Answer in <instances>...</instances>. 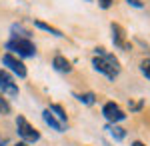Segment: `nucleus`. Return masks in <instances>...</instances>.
<instances>
[{
	"instance_id": "obj_21",
	"label": "nucleus",
	"mask_w": 150,
	"mask_h": 146,
	"mask_svg": "<svg viewBox=\"0 0 150 146\" xmlns=\"http://www.w3.org/2000/svg\"><path fill=\"white\" fill-rule=\"evenodd\" d=\"M14 146H28V142H18V144H14Z\"/></svg>"
},
{
	"instance_id": "obj_20",
	"label": "nucleus",
	"mask_w": 150,
	"mask_h": 146,
	"mask_svg": "<svg viewBox=\"0 0 150 146\" xmlns=\"http://www.w3.org/2000/svg\"><path fill=\"white\" fill-rule=\"evenodd\" d=\"M132 146H144V144H142L140 140H136V142H132Z\"/></svg>"
},
{
	"instance_id": "obj_13",
	"label": "nucleus",
	"mask_w": 150,
	"mask_h": 146,
	"mask_svg": "<svg viewBox=\"0 0 150 146\" xmlns=\"http://www.w3.org/2000/svg\"><path fill=\"white\" fill-rule=\"evenodd\" d=\"M106 130H108L110 134L114 136L116 140H122V138H126V130H124L122 126H118V124H108V126H106Z\"/></svg>"
},
{
	"instance_id": "obj_15",
	"label": "nucleus",
	"mask_w": 150,
	"mask_h": 146,
	"mask_svg": "<svg viewBox=\"0 0 150 146\" xmlns=\"http://www.w3.org/2000/svg\"><path fill=\"white\" fill-rule=\"evenodd\" d=\"M0 114H2V116H8V114H10V104L4 100L2 96H0Z\"/></svg>"
},
{
	"instance_id": "obj_8",
	"label": "nucleus",
	"mask_w": 150,
	"mask_h": 146,
	"mask_svg": "<svg viewBox=\"0 0 150 146\" xmlns=\"http://www.w3.org/2000/svg\"><path fill=\"white\" fill-rule=\"evenodd\" d=\"M42 118H44V122L48 124V126H50V128H52V130H56V132H64V130H66V124H62L60 122V120H58L56 116H54V114L50 112V110H44V112H42Z\"/></svg>"
},
{
	"instance_id": "obj_2",
	"label": "nucleus",
	"mask_w": 150,
	"mask_h": 146,
	"mask_svg": "<svg viewBox=\"0 0 150 146\" xmlns=\"http://www.w3.org/2000/svg\"><path fill=\"white\" fill-rule=\"evenodd\" d=\"M6 50H10V54H18L20 58H30L36 54V46L30 38H16V36H12L6 42Z\"/></svg>"
},
{
	"instance_id": "obj_18",
	"label": "nucleus",
	"mask_w": 150,
	"mask_h": 146,
	"mask_svg": "<svg viewBox=\"0 0 150 146\" xmlns=\"http://www.w3.org/2000/svg\"><path fill=\"white\" fill-rule=\"evenodd\" d=\"M130 6H134V8H142V2L140 0H126Z\"/></svg>"
},
{
	"instance_id": "obj_9",
	"label": "nucleus",
	"mask_w": 150,
	"mask_h": 146,
	"mask_svg": "<svg viewBox=\"0 0 150 146\" xmlns=\"http://www.w3.org/2000/svg\"><path fill=\"white\" fill-rule=\"evenodd\" d=\"M52 66L56 68L58 72H70V70H72L70 62H68L64 56H60V54H58V56H54V60H52Z\"/></svg>"
},
{
	"instance_id": "obj_12",
	"label": "nucleus",
	"mask_w": 150,
	"mask_h": 146,
	"mask_svg": "<svg viewBox=\"0 0 150 146\" xmlns=\"http://www.w3.org/2000/svg\"><path fill=\"white\" fill-rule=\"evenodd\" d=\"M10 32H12V36H16V38H30V36H32V32L26 30L22 24H12Z\"/></svg>"
},
{
	"instance_id": "obj_7",
	"label": "nucleus",
	"mask_w": 150,
	"mask_h": 146,
	"mask_svg": "<svg viewBox=\"0 0 150 146\" xmlns=\"http://www.w3.org/2000/svg\"><path fill=\"white\" fill-rule=\"evenodd\" d=\"M110 30H112V42H114V46L122 48V50H128L130 44L126 42V32H124V28H122L120 24L112 22L110 24Z\"/></svg>"
},
{
	"instance_id": "obj_10",
	"label": "nucleus",
	"mask_w": 150,
	"mask_h": 146,
	"mask_svg": "<svg viewBox=\"0 0 150 146\" xmlns=\"http://www.w3.org/2000/svg\"><path fill=\"white\" fill-rule=\"evenodd\" d=\"M34 26L40 28V30H44V32H50L52 36H56V38H62V36H64L58 28H54V26H50V24H46V22H42V20H34Z\"/></svg>"
},
{
	"instance_id": "obj_14",
	"label": "nucleus",
	"mask_w": 150,
	"mask_h": 146,
	"mask_svg": "<svg viewBox=\"0 0 150 146\" xmlns=\"http://www.w3.org/2000/svg\"><path fill=\"white\" fill-rule=\"evenodd\" d=\"M74 98L82 104H86V106H92L94 102H96V96H94V92H86V94H74Z\"/></svg>"
},
{
	"instance_id": "obj_17",
	"label": "nucleus",
	"mask_w": 150,
	"mask_h": 146,
	"mask_svg": "<svg viewBox=\"0 0 150 146\" xmlns=\"http://www.w3.org/2000/svg\"><path fill=\"white\" fill-rule=\"evenodd\" d=\"M98 4L106 10V8H110V6H112V0H98Z\"/></svg>"
},
{
	"instance_id": "obj_11",
	"label": "nucleus",
	"mask_w": 150,
	"mask_h": 146,
	"mask_svg": "<svg viewBox=\"0 0 150 146\" xmlns=\"http://www.w3.org/2000/svg\"><path fill=\"white\" fill-rule=\"evenodd\" d=\"M48 110L54 114V116H56V118H58V120H60L62 124H68V116H66L64 108H62L60 104H50V108H48Z\"/></svg>"
},
{
	"instance_id": "obj_16",
	"label": "nucleus",
	"mask_w": 150,
	"mask_h": 146,
	"mask_svg": "<svg viewBox=\"0 0 150 146\" xmlns=\"http://www.w3.org/2000/svg\"><path fill=\"white\" fill-rule=\"evenodd\" d=\"M140 72L150 80V60H142V64H140Z\"/></svg>"
},
{
	"instance_id": "obj_1",
	"label": "nucleus",
	"mask_w": 150,
	"mask_h": 146,
	"mask_svg": "<svg viewBox=\"0 0 150 146\" xmlns=\"http://www.w3.org/2000/svg\"><path fill=\"white\" fill-rule=\"evenodd\" d=\"M96 52V56L92 58V66L96 72H100L104 74L108 80H114L118 76V72H120V62H118V58L114 54H110V52H106V48H96L94 50Z\"/></svg>"
},
{
	"instance_id": "obj_22",
	"label": "nucleus",
	"mask_w": 150,
	"mask_h": 146,
	"mask_svg": "<svg viewBox=\"0 0 150 146\" xmlns=\"http://www.w3.org/2000/svg\"><path fill=\"white\" fill-rule=\"evenodd\" d=\"M86 2H92V0H86Z\"/></svg>"
},
{
	"instance_id": "obj_3",
	"label": "nucleus",
	"mask_w": 150,
	"mask_h": 146,
	"mask_svg": "<svg viewBox=\"0 0 150 146\" xmlns=\"http://www.w3.org/2000/svg\"><path fill=\"white\" fill-rule=\"evenodd\" d=\"M16 132L22 138V142H38V140H40V132H38L24 116H18V118H16Z\"/></svg>"
},
{
	"instance_id": "obj_5",
	"label": "nucleus",
	"mask_w": 150,
	"mask_h": 146,
	"mask_svg": "<svg viewBox=\"0 0 150 146\" xmlns=\"http://www.w3.org/2000/svg\"><path fill=\"white\" fill-rule=\"evenodd\" d=\"M102 114L104 118L108 120L110 124H116V122H122L124 118H126V114H124V110L116 104V102H106L102 106Z\"/></svg>"
},
{
	"instance_id": "obj_6",
	"label": "nucleus",
	"mask_w": 150,
	"mask_h": 146,
	"mask_svg": "<svg viewBox=\"0 0 150 146\" xmlns=\"http://www.w3.org/2000/svg\"><path fill=\"white\" fill-rule=\"evenodd\" d=\"M0 90H2V94L18 96V86H16V82H14L12 76L8 72H4V70H0Z\"/></svg>"
},
{
	"instance_id": "obj_19",
	"label": "nucleus",
	"mask_w": 150,
	"mask_h": 146,
	"mask_svg": "<svg viewBox=\"0 0 150 146\" xmlns=\"http://www.w3.org/2000/svg\"><path fill=\"white\" fill-rule=\"evenodd\" d=\"M140 108H142V100L134 102V104H130V110H140Z\"/></svg>"
},
{
	"instance_id": "obj_4",
	"label": "nucleus",
	"mask_w": 150,
	"mask_h": 146,
	"mask_svg": "<svg viewBox=\"0 0 150 146\" xmlns=\"http://www.w3.org/2000/svg\"><path fill=\"white\" fill-rule=\"evenodd\" d=\"M2 64L8 68L10 72H14L18 78H26V74H28V70H26V66H24L22 60H18V58L14 56V54H10V52H6L4 56H2Z\"/></svg>"
}]
</instances>
